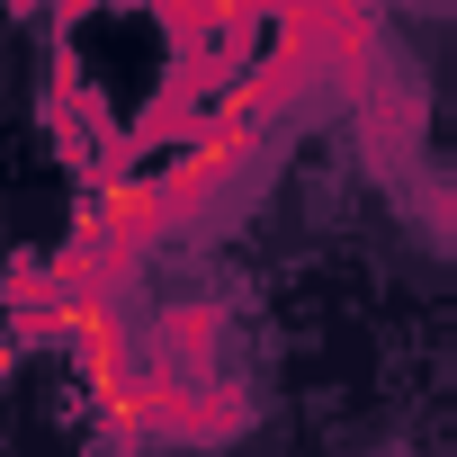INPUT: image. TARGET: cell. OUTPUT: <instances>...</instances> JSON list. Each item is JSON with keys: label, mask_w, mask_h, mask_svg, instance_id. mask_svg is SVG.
<instances>
[{"label": "cell", "mask_w": 457, "mask_h": 457, "mask_svg": "<svg viewBox=\"0 0 457 457\" xmlns=\"http://www.w3.org/2000/svg\"><path fill=\"white\" fill-rule=\"evenodd\" d=\"M224 332H234V305L224 296H170L144 314V359L179 368V377H224Z\"/></svg>", "instance_id": "1"}, {"label": "cell", "mask_w": 457, "mask_h": 457, "mask_svg": "<svg viewBox=\"0 0 457 457\" xmlns=\"http://www.w3.org/2000/svg\"><path fill=\"white\" fill-rule=\"evenodd\" d=\"M421 108H430V99H421V81H412L403 63H395V72L350 108V126H359V144H368V162H377V170H395V162H403V144L421 135Z\"/></svg>", "instance_id": "2"}]
</instances>
